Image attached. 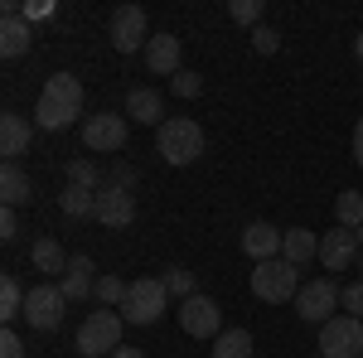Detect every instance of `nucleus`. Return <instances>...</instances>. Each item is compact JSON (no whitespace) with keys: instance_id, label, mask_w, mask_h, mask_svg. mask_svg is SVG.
Wrapping results in <instances>:
<instances>
[{"instance_id":"1","label":"nucleus","mask_w":363,"mask_h":358,"mask_svg":"<svg viewBox=\"0 0 363 358\" xmlns=\"http://www.w3.org/2000/svg\"><path fill=\"white\" fill-rule=\"evenodd\" d=\"M78 116H83V83L73 73H54L39 92V102H34V126L39 131H63Z\"/></svg>"},{"instance_id":"2","label":"nucleus","mask_w":363,"mask_h":358,"mask_svg":"<svg viewBox=\"0 0 363 358\" xmlns=\"http://www.w3.org/2000/svg\"><path fill=\"white\" fill-rule=\"evenodd\" d=\"M155 150L165 155L169 165H194L203 155V126L189 121V116H165L160 136H155Z\"/></svg>"},{"instance_id":"3","label":"nucleus","mask_w":363,"mask_h":358,"mask_svg":"<svg viewBox=\"0 0 363 358\" xmlns=\"http://www.w3.org/2000/svg\"><path fill=\"white\" fill-rule=\"evenodd\" d=\"M252 296L267 305H286L301 296V267H291L286 257H272V262H257L252 272Z\"/></svg>"},{"instance_id":"4","label":"nucleus","mask_w":363,"mask_h":358,"mask_svg":"<svg viewBox=\"0 0 363 358\" xmlns=\"http://www.w3.org/2000/svg\"><path fill=\"white\" fill-rule=\"evenodd\" d=\"M165 310H169L165 281H160V276H140V281H131V291H126V301H121V320H126V325H155Z\"/></svg>"},{"instance_id":"5","label":"nucleus","mask_w":363,"mask_h":358,"mask_svg":"<svg viewBox=\"0 0 363 358\" xmlns=\"http://www.w3.org/2000/svg\"><path fill=\"white\" fill-rule=\"evenodd\" d=\"M121 315L116 310H92L83 325H78V354L83 358H102V354H116L121 349Z\"/></svg>"},{"instance_id":"6","label":"nucleus","mask_w":363,"mask_h":358,"mask_svg":"<svg viewBox=\"0 0 363 358\" xmlns=\"http://www.w3.org/2000/svg\"><path fill=\"white\" fill-rule=\"evenodd\" d=\"M296 315L306 320V325H330L339 310V286L330 281V276H315V281H306L301 286V296H296Z\"/></svg>"},{"instance_id":"7","label":"nucleus","mask_w":363,"mask_h":358,"mask_svg":"<svg viewBox=\"0 0 363 358\" xmlns=\"http://www.w3.org/2000/svg\"><path fill=\"white\" fill-rule=\"evenodd\" d=\"M320 354L325 358H363V320L335 315L330 325H320Z\"/></svg>"},{"instance_id":"8","label":"nucleus","mask_w":363,"mask_h":358,"mask_svg":"<svg viewBox=\"0 0 363 358\" xmlns=\"http://www.w3.org/2000/svg\"><path fill=\"white\" fill-rule=\"evenodd\" d=\"M126 136H131V121L116 116V111H97V116H87V121H83V145H87V150H97V155L121 150Z\"/></svg>"},{"instance_id":"9","label":"nucleus","mask_w":363,"mask_h":358,"mask_svg":"<svg viewBox=\"0 0 363 358\" xmlns=\"http://www.w3.org/2000/svg\"><path fill=\"white\" fill-rule=\"evenodd\" d=\"M63 310H68V296H63V286H34L29 291V301H25V320H29V330H58L63 325Z\"/></svg>"},{"instance_id":"10","label":"nucleus","mask_w":363,"mask_h":358,"mask_svg":"<svg viewBox=\"0 0 363 358\" xmlns=\"http://www.w3.org/2000/svg\"><path fill=\"white\" fill-rule=\"evenodd\" d=\"M155 34H150V20H145V10L140 5H121V10H112V49L116 54H136V49H145Z\"/></svg>"},{"instance_id":"11","label":"nucleus","mask_w":363,"mask_h":358,"mask_svg":"<svg viewBox=\"0 0 363 358\" xmlns=\"http://www.w3.org/2000/svg\"><path fill=\"white\" fill-rule=\"evenodd\" d=\"M179 330L194 334V339H218L223 334V310L213 296H189L179 301Z\"/></svg>"},{"instance_id":"12","label":"nucleus","mask_w":363,"mask_h":358,"mask_svg":"<svg viewBox=\"0 0 363 358\" xmlns=\"http://www.w3.org/2000/svg\"><path fill=\"white\" fill-rule=\"evenodd\" d=\"M359 237L349 233V228H330V233H320V267L325 272H354L359 267Z\"/></svg>"},{"instance_id":"13","label":"nucleus","mask_w":363,"mask_h":358,"mask_svg":"<svg viewBox=\"0 0 363 358\" xmlns=\"http://www.w3.org/2000/svg\"><path fill=\"white\" fill-rule=\"evenodd\" d=\"M97 223L102 228H131L136 223V198H131V189L102 184L97 189Z\"/></svg>"},{"instance_id":"14","label":"nucleus","mask_w":363,"mask_h":358,"mask_svg":"<svg viewBox=\"0 0 363 358\" xmlns=\"http://www.w3.org/2000/svg\"><path fill=\"white\" fill-rule=\"evenodd\" d=\"M281 242H286V233L272 228V223H247V228H242V252H247L252 262H272V257H281Z\"/></svg>"},{"instance_id":"15","label":"nucleus","mask_w":363,"mask_h":358,"mask_svg":"<svg viewBox=\"0 0 363 358\" xmlns=\"http://www.w3.org/2000/svg\"><path fill=\"white\" fill-rule=\"evenodd\" d=\"M58 286H63L68 301H92L97 296V267H92V257H73L68 262V276Z\"/></svg>"},{"instance_id":"16","label":"nucleus","mask_w":363,"mask_h":358,"mask_svg":"<svg viewBox=\"0 0 363 358\" xmlns=\"http://www.w3.org/2000/svg\"><path fill=\"white\" fill-rule=\"evenodd\" d=\"M145 68L160 73V78H174V73H179V39H174V34H155V39L145 44Z\"/></svg>"},{"instance_id":"17","label":"nucleus","mask_w":363,"mask_h":358,"mask_svg":"<svg viewBox=\"0 0 363 358\" xmlns=\"http://www.w3.org/2000/svg\"><path fill=\"white\" fill-rule=\"evenodd\" d=\"M29 150V121L20 111H5L0 116V155H5V165H15V155H25Z\"/></svg>"},{"instance_id":"18","label":"nucleus","mask_w":363,"mask_h":358,"mask_svg":"<svg viewBox=\"0 0 363 358\" xmlns=\"http://www.w3.org/2000/svg\"><path fill=\"white\" fill-rule=\"evenodd\" d=\"M281 257L291 267H306V262H320V233L310 228H286V242H281Z\"/></svg>"},{"instance_id":"19","label":"nucleus","mask_w":363,"mask_h":358,"mask_svg":"<svg viewBox=\"0 0 363 358\" xmlns=\"http://www.w3.org/2000/svg\"><path fill=\"white\" fill-rule=\"evenodd\" d=\"M29 44H34V25H29L25 15H5L0 20V54L20 58V54H29Z\"/></svg>"},{"instance_id":"20","label":"nucleus","mask_w":363,"mask_h":358,"mask_svg":"<svg viewBox=\"0 0 363 358\" xmlns=\"http://www.w3.org/2000/svg\"><path fill=\"white\" fill-rule=\"evenodd\" d=\"M165 116V97L155 92V87H131L126 92V121H160Z\"/></svg>"},{"instance_id":"21","label":"nucleus","mask_w":363,"mask_h":358,"mask_svg":"<svg viewBox=\"0 0 363 358\" xmlns=\"http://www.w3.org/2000/svg\"><path fill=\"white\" fill-rule=\"evenodd\" d=\"M29 262H34V272H44V276H68V252L58 247V237H39L34 247H29Z\"/></svg>"},{"instance_id":"22","label":"nucleus","mask_w":363,"mask_h":358,"mask_svg":"<svg viewBox=\"0 0 363 358\" xmlns=\"http://www.w3.org/2000/svg\"><path fill=\"white\" fill-rule=\"evenodd\" d=\"M0 198H5V208H25L34 198V179L20 165H5L0 169Z\"/></svg>"},{"instance_id":"23","label":"nucleus","mask_w":363,"mask_h":358,"mask_svg":"<svg viewBox=\"0 0 363 358\" xmlns=\"http://www.w3.org/2000/svg\"><path fill=\"white\" fill-rule=\"evenodd\" d=\"M58 208H63V218H97V189L63 184V194H58Z\"/></svg>"},{"instance_id":"24","label":"nucleus","mask_w":363,"mask_h":358,"mask_svg":"<svg viewBox=\"0 0 363 358\" xmlns=\"http://www.w3.org/2000/svg\"><path fill=\"white\" fill-rule=\"evenodd\" d=\"M335 223H339V228H349V233H359V228H363V189H344L335 198Z\"/></svg>"},{"instance_id":"25","label":"nucleus","mask_w":363,"mask_h":358,"mask_svg":"<svg viewBox=\"0 0 363 358\" xmlns=\"http://www.w3.org/2000/svg\"><path fill=\"white\" fill-rule=\"evenodd\" d=\"M25 291H20V281H15V276H0V320H5V325H15V320H20V315H25Z\"/></svg>"},{"instance_id":"26","label":"nucleus","mask_w":363,"mask_h":358,"mask_svg":"<svg viewBox=\"0 0 363 358\" xmlns=\"http://www.w3.org/2000/svg\"><path fill=\"white\" fill-rule=\"evenodd\" d=\"M208 354L213 358H252V334L247 330H223L218 339H213Z\"/></svg>"},{"instance_id":"27","label":"nucleus","mask_w":363,"mask_h":358,"mask_svg":"<svg viewBox=\"0 0 363 358\" xmlns=\"http://www.w3.org/2000/svg\"><path fill=\"white\" fill-rule=\"evenodd\" d=\"M126 291H131V281H121V276H97V296L92 301L102 305V310H121V301H126Z\"/></svg>"},{"instance_id":"28","label":"nucleus","mask_w":363,"mask_h":358,"mask_svg":"<svg viewBox=\"0 0 363 358\" xmlns=\"http://www.w3.org/2000/svg\"><path fill=\"white\" fill-rule=\"evenodd\" d=\"M160 281H165V291L174 296V301H189V296H199V291H194V272H189V267H169Z\"/></svg>"},{"instance_id":"29","label":"nucleus","mask_w":363,"mask_h":358,"mask_svg":"<svg viewBox=\"0 0 363 358\" xmlns=\"http://www.w3.org/2000/svg\"><path fill=\"white\" fill-rule=\"evenodd\" d=\"M68 184H78V189H102L107 179L97 174V165H92V160H73V165H68Z\"/></svg>"},{"instance_id":"30","label":"nucleus","mask_w":363,"mask_h":358,"mask_svg":"<svg viewBox=\"0 0 363 358\" xmlns=\"http://www.w3.org/2000/svg\"><path fill=\"white\" fill-rule=\"evenodd\" d=\"M262 10H267V5H262V0H228V15H233V20H238V25H262Z\"/></svg>"},{"instance_id":"31","label":"nucleus","mask_w":363,"mask_h":358,"mask_svg":"<svg viewBox=\"0 0 363 358\" xmlns=\"http://www.w3.org/2000/svg\"><path fill=\"white\" fill-rule=\"evenodd\" d=\"M169 87H174V97H199V92H203V78L189 73V68H179V73L169 78Z\"/></svg>"},{"instance_id":"32","label":"nucleus","mask_w":363,"mask_h":358,"mask_svg":"<svg viewBox=\"0 0 363 358\" xmlns=\"http://www.w3.org/2000/svg\"><path fill=\"white\" fill-rule=\"evenodd\" d=\"M339 305H344V315L363 320V281H354V286H339Z\"/></svg>"},{"instance_id":"33","label":"nucleus","mask_w":363,"mask_h":358,"mask_svg":"<svg viewBox=\"0 0 363 358\" xmlns=\"http://www.w3.org/2000/svg\"><path fill=\"white\" fill-rule=\"evenodd\" d=\"M252 49H257V54H277V49H281V34L272 25H257V29H252Z\"/></svg>"},{"instance_id":"34","label":"nucleus","mask_w":363,"mask_h":358,"mask_svg":"<svg viewBox=\"0 0 363 358\" xmlns=\"http://www.w3.org/2000/svg\"><path fill=\"white\" fill-rule=\"evenodd\" d=\"M107 184H116V189H136V169L131 165H112L107 169Z\"/></svg>"},{"instance_id":"35","label":"nucleus","mask_w":363,"mask_h":358,"mask_svg":"<svg viewBox=\"0 0 363 358\" xmlns=\"http://www.w3.org/2000/svg\"><path fill=\"white\" fill-rule=\"evenodd\" d=\"M0 358H25V344H20V334H15V330L0 334Z\"/></svg>"},{"instance_id":"36","label":"nucleus","mask_w":363,"mask_h":358,"mask_svg":"<svg viewBox=\"0 0 363 358\" xmlns=\"http://www.w3.org/2000/svg\"><path fill=\"white\" fill-rule=\"evenodd\" d=\"M15 233H20V218H15V208H5V213H0V237L10 242Z\"/></svg>"},{"instance_id":"37","label":"nucleus","mask_w":363,"mask_h":358,"mask_svg":"<svg viewBox=\"0 0 363 358\" xmlns=\"http://www.w3.org/2000/svg\"><path fill=\"white\" fill-rule=\"evenodd\" d=\"M20 15H25L29 25H34V20H49V15H54V5H25Z\"/></svg>"},{"instance_id":"38","label":"nucleus","mask_w":363,"mask_h":358,"mask_svg":"<svg viewBox=\"0 0 363 358\" xmlns=\"http://www.w3.org/2000/svg\"><path fill=\"white\" fill-rule=\"evenodd\" d=\"M354 160L363 165V116H359V126H354Z\"/></svg>"},{"instance_id":"39","label":"nucleus","mask_w":363,"mask_h":358,"mask_svg":"<svg viewBox=\"0 0 363 358\" xmlns=\"http://www.w3.org/2000/svg\"><path fill=\"white\" fill-rule=\"evenodd\" d=\"M112 358H145V354H140V349H126V344H121V349H116Z\"/></svg>"},{"instance_id":"40","label":"nucleus","mask_w":363,"mask_h":358,"mask_svg":"<svg viewBox=\"0 0 363 358\" xmlns=\"http://www.w3.org/2000/svg\"><path fill=\"white\" fill-rule=\"evenodd\" d=\"M354 58H359V63H363V34H359V39H354Z\"/></svg>"},{"instance_id":"41","label":"nucleus","mask_w":363,"mask_h":358,"mask_svg":"<svg viewBox=\"0 0 363 358\" xmlns=\"http://www.w3.org/2000/svg\"><path fill=\"white\" fill-rule=\"evenodd\" d=\"M354 272H359V276H363V252H359V267H354Z\"/></svg>"},{"instance_id":"42","label":"nucleus","mask_w":363,"mask_h":358,"mask_svg":"<svg viewBox=\"0 0 363 358\" xmlns=\"http://www.w3.org/2000/svg\"><path fill=\"white\" fill-rule=\"evenodd\" d=\"M354 237H359V247H363V228H359V233H354Z\"/></svg>"}]
</instances>
